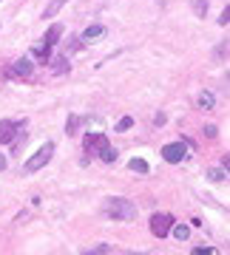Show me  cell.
Instances as JSON below:
<instances>
[{
	"label": "cell",
	"mask_w": 230,
	"mask_h": 255,
	"mask_svg": "<svg viewBox=\"0 0 230 255\" xmlns=\"http://www.w3.org/2000/svg\"><path fill=\"white\" fill-rule=\"evenodd\" d=\"M102 216L117 221H134L137 219V207H134V201L122 199V196H111V199L102 201Z\"/></svg>",
	"instance_id": "cell-1"
},
{
	"label": "cell",
	"mask_w": 230,
	"mask_h": 255,
	"mask_svg": "<svg viewBox=\"0 0 230 255\" xmlns=\"http://www.w3.org/2000/svg\"><path fill=\"white\" fill-rule=\"evenodd\" d=\"M60 34H63V26L60 23H54V26L46 31V37H43V43H37L34 48H31V54H34V60H40V63H46L48 57H51V46H54L57 40H60Z\"/></svg>",
	"instance_id": "cell-2"
},
{
	"label": "cell",
	"mask_w": 230,
	"mask_h": 255,
	"mask_svg": "<svg viewBox=\"0 0 230 255\" xmlns=\"http://www.w3.org/2000/svg\"><path fill=\"white\" fill-rule=\"evenodd\" d=\"M51 156H54V145L46 142V145L40 147V150H37V153L23 164V170H26V173H34V170H40V167H46V164L51 162Z\"/></svg>",
	"instance_id": "cell-3"
},
{
	"label": "cell",
	"mask_w": 230,
	"mask_h": 255,
	"mask_svg": "<svg viewBox=\"0 0 230 255\" xmlns=\"http://www.w3.org/2000/svg\"><path fill=\"white\" fill-rule=\"evenodd\" d=\"M171 227H174V216L171 213H154L151 216V233L157 238L171 236Z\"/></svg>",
	"instance_id": "cell-4"
},
{
	"label": "cell",
	"mask_w": 230,
	"mask_h": 255,
	"mask_svg": "<svg viewBox=\"0 0 230 255\" xmlns=\"http://www.w3.org/2000/svg\"><path fill=\"white\" fill-rule=\"evenodd\" d=\"M185 156H188V145H185V142H171V145L162 147V159L171 162V164H179Z\"/></svg>",
	"instance_id": "cell-5"
},
{
	"label": "cell",
	"mask_w": 230,
	"mask_h": 255,
	"mask_svg": "<svg viewBox=\"0 0 230 255\" xmlns=\"http://www.w3.org/2000/svg\"><path fill=\"white\" fill-rule=\"evenodd\" d=\"M83 147H85V156L102 153V150L108 147V136H105V133H91V136H85Z\"/></svg>",
	"instance_id": "cell-6"
},
{
	"label": "cell",
	"mask_w": 230,
	"mask_h": 255,
	"mask_svg": "<svg viewBox=\"0 0 230 255\" xmlns=\"http://www.w3.org/2000/svg\"><path fill=\"white\" fill-rule=\"evenodd\" d=\"M17 130H20V122H14V119H0V145L14 142Z\"/></svg>",
	"instance_id": "cell-7"
},
{
	"label": "cell",
	"mask_w": 230,
	"mask_h": 255,
	"mask_svg": "<svg viewBox=\"0 0 230 255\" xmlns=\"http://www.w3.org/2000/svg\"><path fill=\"white\" fill-rule=\"evenodd\" d=\"M9 74L11 77H17V80H28L31 77V60H17V63H11V68H9Z\"/></svg>",
	"instance_id": "cell-8"
},
{
	"label": "cell",
	"mask_w": 230,
	"mask_h": 255,
	"mask_svg": "<svg viewBox=\"0 0 230 255\" xmlns=\"http://www.w3.org/2000/svg\"><path fill=\"white\" fill-rule=\"evenodd\" d=\"M102 34H105V26H88L83 34H80V40L88 43V40H97V37H102Z\"/></svg>",
	"instance_id": "cell-9"
},
{
	"label": "cell",
	"mask_w": 230,
	"mask_h": 255,
	"mask_svg": "<svg viewBox=\"0 0 230 255\" xmlns=\"http://www.w3.org/2000/svg\"><path fill=\"white\" fill-rule=\"evenodd\" d=\"M85 122H88L85 117H71V119H68V128H65V133H68V136H74V133H77V130L85 125Z\"/></svg>",
	"instance_id": "cell-10"
},
{
	"label": "cell",
	"mask_w": 230,
	"mask_h": 255,
	"mask_svg": "<svg viewBox=\"0 0 230 255\" xmlns=\"http://www.w3.org/2000/svg\"><path fill=\"white\" fill-rule=\"evenodd\" d=\"M65 3H68V0H51V3H48L46 9H43V17H54V14H57L60 9H63Z\"/></svg>",
	"instance_id": "cell-11"
},
{
	"label": "cell",
	"mask_w": 230,
	"mask_h": 255,
	"mask_svg": "<svg viewBox=\"0 0 230 255\" xmlns=\"http://www.w3.org/2000/svg\"><path fill=\"white\" fill-rule=\"evenodd\" d=\"M51 71H54V74H68V60H65V54L57 57L54 63H51Z\"/></svg>",
	"instance_id": "cell-12"
},
{
	"label": "cell",
	"mask_w": 230,
	"mask_h": 255,
	"mask_svg": "<svg viewBox=\"0 0 230 255\" xmlns=\"http://www.w3.org/2000/svg\"><path fill=\"white\" fill-rule=\"evenodd\" d=\"M128 167L134 170V173H148V162H145V159H131Z\"/></svg>",
	"instance_id": "cell-13"
},
{
	"label": "cell",
	"mask_w": 230,
	"mask_h": 255,
	"mask_svg": "<svg viewBox=\"0 0 230 255\" xmlns=\"http://www.w3.org/2000/svg\"><path fill=\"white\" fill-rule=\"evenodd\" d=\"M171 233H174V238H179V241H185V238L191 236V230L185 227V224H174V227H171Z\"/></svg>",
	"instance_id": "cell-14"
},
{
	"label": "cell",
	"mask_w": 230,
	"mask_h": 255,
	"mask_svg": "<svg viewBox=\"0 0 230 255\" xmlns=\"http://www.w3.org/2000/svg\"><path fill=\"white\" fill-rule=\"evenodd\" d=\"M111 253V247L108 244H100V247H91V250H83L80 255H108Z\"/></svg>",
	"instance_id": "cell-15"
},
{
	"label": "cell",
	"mask_w": 230,
	"mask_h": 255,
	"mask_svg": "<svg viewBox=\"0 0 230 255\" xmlns=\"http://www.w3.org/2000/svg\"><path fill=\"white\" fill-rule=\"evenodd\" d=\"M100 159H102V162H108V164H114V162H117V150L108 145V147H105V150L100 153Z\"/></svg>",
	"instance_id": "cell-16"
},
{
	"label": "cell",
	"mask_w": 230,
	"mask_h": 255,
	"mask_svg": "<svg viewBox=\"0 0 230 255\" xmlns=\"http://www.w3.org/2000/svg\"><path fill=\"white\" fill-rule=\"evenodd\" d=\"M199 108H213V97L208 91L199 94Z\"/></svg>",
	"instance_id": "cell-17"
},
{
	"label": "cell",
	"mask_w": 230,
	"mask_h": 255,
	"mask_svg": "<svg viewBox=\"0 0 230 255\" xmlns=\"http://www.w3.org/2000/svg\"><path fill=\"white\" fill-rule=\"evenodd\" d=\"M194 11L199 17H205V14H208V3H205V0H194Z\"/></svg>",
	"instance_id": "cell-18"
},
{
	"label": "cell",
	"mask_w": 230,
	"mask_h": 255,
	"mask_svg": "<svg viewBox=\"0 0 230 255\" xmlns=\"http://www.w3.org/2000/svg\"><path fill=\"white\" fill-rule=\"evenodd\" d=\"M131 125H134V117H122L120 122H117V130H120V133H122V130H128Z\"/></svg>",
	"instance_id": "cell-19"
},
{
	"label": "cell",
	"mask_w": 230,
	"mask_h": 255,
	"mask_svg": "<svg viewBox=\"0 0 230 255\" xmlns=\"http://www.w3.org/2000/svg\"><path fill=\"white\" fill-rule=\"evenodd\" d=\"M211 179L213 182H222V179H228V170L222 167V170H211Z\"/></svg>",
	"instance_id": "cell-20"
},
{
	"label": "cell",
	"mask_w": 230,
	"mask_h": 255,
	"mask_svg": "<svg viewBox=\"0 0 230 255\" xmlns=\"http://www.w3.org/2000/svg\"><path fill=\"white\" fill-rule=\"evenodd\" d=\"M230 23V6H225V11L219 14V26H228Z\"/></svg>",
	"instance_id": "cell-21"
},
{
	"label": "cell",
	"mask_w": 230,
	"mask_h": 255,
	"mask_svg": "<svg viewBox=\"0 0 230 255\" xmlns=\"http://www.w3.org/2000/svg\"><path fill=\"white\" fill-rule=\"evenodd\" d=\"M194 255H216V250H213V247H196Z\"/></svg>",
	"instance_id": "cell-22"
},
{
	"label": "cell",
	"mask_w": 230,
	"mask_h": 255,
	"mask_svg": "<svg viewBox=\"0 0 230 255\" xmlns=\"http://www.w3.org/2000/svg\"><path fill=\"white\" fill-rule=\"evenodd\" d=\"M0 170H6V156H0Z\"/></svg>",
	"instance_id": "cell-23"
}]
</instances>
